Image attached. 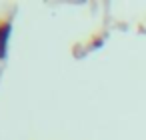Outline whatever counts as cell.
Wrapping results in <instances>:
<instances>
[{
    "label": "cell",
    "instance_id": "obj_1",
    "mask_svg": "<svg viewBox=\"0 0 146 140\" xmlns=\"http://www.w3.org/2000/svg\"><path fill=\"white\" fill-rule=\"evenodd\" d=\"M10 34H12V18L0 16V60H4L8 54Z\"/></svg>",
    "mask_w": 146,
    "mask_h": 140
},
{
    "label": "cell",
    "instance_id": "obj_2",
    "mask_svg": "<svg viewBox=\"0 0 146 140\" xmlns=\"http://www.w3.org/2000/svg\"><path fill=\"white\" fill-rule=\"evenodd\" d=\"M102 46V38H96V40H90V48H98Z\"/></svg>",
    "mask_w": 146,
    "mask_h": 140
}]
</instances>
